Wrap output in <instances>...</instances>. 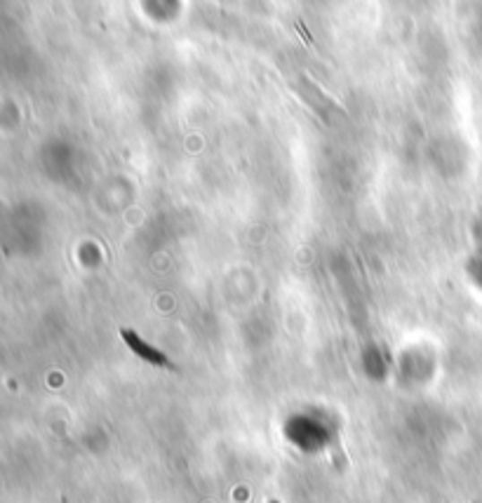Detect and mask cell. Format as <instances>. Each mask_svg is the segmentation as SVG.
Returning <instances> with one entry per match:
<instances>
[{
	"mask_svg": "<svg viewBox=\"0 0 482 503\" xmlns=\"http://www.w3.org/2000/svg\"><path fill=\"white\" fill-rule=\"evenodd\" d=\"M120 337H123V341H125L127 346H130V351H134L142 360H146L149 365H156V367H163V370H172L176 371V365L172 362V360L165 355V353L158 351L156 346H151V344H146L142 337H139L137 332H132V329H120Z\"/></svg>",
	"mask_w": 482,
	"mask_h": 503,
	"instance_id": "1",
	"label": "cell"
}]
</instances>
